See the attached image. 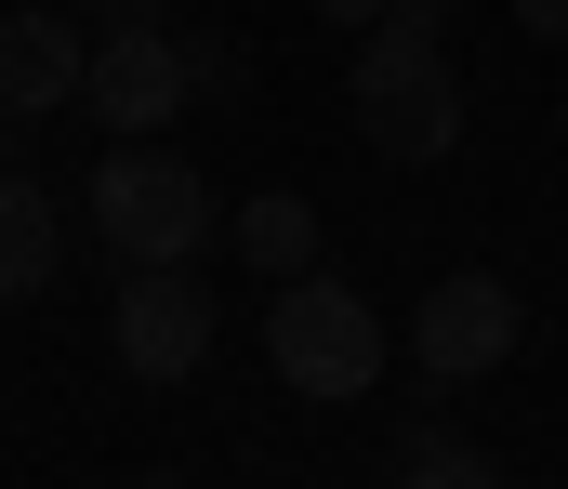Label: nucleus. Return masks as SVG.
Masks as SVG:
<instances>
[{
    "instance_id": "1",
    "label": "nucleus",
    "mask_w": 568,
    "mask_h": 489,
    "mask_svg": "<svg viewBox=\"0 0 568 489\" xmlns=\"http://www.w3.org/2000/svg\"><path fill=\"white\" fill-rule=\"evenodd\" d=\"M357 133L384 146V160H449L463 146V67H449V27L436 13H384V27H357Z\"/></svg>"
},
{
    "instance_id": "2",
    "label": "nucleus",
    "mask_w": 568,
    "mask_h": 489,
    "mask_svg": "<svg viewBox=\"0 0 568 489\" xmlns=\"http://www.w3.org/2000/svg\"><path fill=\"white\" fill-rule=\"evenodd\" d=\"M80 212H93V238H106L120 265H199V238H212V185L172 160L159 133H120L106 172L80 185Z\"/></svg>"
},
{
    "instance_id": "3",
    "label": "nucleus",
    "mask_w": 568,
    "mask_h": 489,
    "mask_svg": "<svg viewBox=\"0 0 568 489\" xmlns=\"http://www.w3.org/2000/svg\"><path fill=\"white\" fill-rule=\"evenodd\" d=\"M265 370H278L291 397H331V410H344V397L384 384V318H371L344 278L304 265V278H278V305H265Z\"/></svg>"
},
{
    "instance_id": "4",
    "label": "nucleus",
    "mask_w": 568,
    "mask_h": 489,
    "mask_svg": "<svg viewBox=\"0 0 568 489\" xmlns=\"http://www.w3.org/2000/svg\"><path fill=\"white\" fill-rule=\"evenodd\" d=\"M80 106H93L106 133H172V120L199 106V67H185V40H172V27H106V40H93V80H80Z\"/></svg>"
},
{
    "instance_id": "5",
    "label": "nucleus",
    "mask_w": 568,
    "mask_h": 489,
    "mask_svg": "<svg viewBox=\"0 0 568 489\" xmlns=\"http://www.w3.org/2000/svg\"><path fill=\"white\" fill-rule=\"evenodd\" d=\"M106 330H120V357H133L145 384H185L199 357H212V292L185 278V265H120V305H106Z\"/></svg>"
},
{
    "instance_id": "6",
    "label": "nucleus",
    "mask_w": 568,
    "mask_h": 489,
    "mask_svg": "<svg viewBox=\"0 0 568 489\" xmlns=\"http://www.w3.org/2000/svg\"><path fill=\"white\" fill-rule=\"evenodd\" d=\"M516 292L489 278V265H463V278H436L424 305H410V357H424L436 384H476V370H503L516 357Z\"/></svg>"
},
{
    "instance_id": "7",
    "label": "nucleus",
    "mask_w": 568,
    "mask_h": 489,
    "mask_svg": "<svg viewBox=\"0 0 568 489\" xmlns=\"http://www.w3.org/2000/svg\"><path fill=\"white\" fill-rule=\"evenodd\" d=\"M53 252H67V212H53V185H40V172H0V305L53 292Z\"/></svg>"
},
{
    "instance_id": "8",
    "label": "nucleus",
    "mask_w": 568,
    "mask_h": 489,
    "mask_svg": "<svg viewBox=\"0 0 568 489\" xmlns=\"http://www.w3.org/2000/svg\"><path fill=\"white\" fill-rule=\"evenodd\" d=\"M239 265H252V278H304V265H317V198L252 185V212H239Z\"/></svg>"
},
{
    "instance_id": "9",
    "label": "nucleus",
    "mask_w": 568,
    "mask_h": 489,
    "mask_svg": "<svg viewBox=\"0 0 568 489\" xmlns=\"http://www.w3.org/2000/svg\"><path fill=\"white\" fill-rule=\"evenodd\" d=\"M397 477H424V489H476V477H489V450H476V437H449V424H424V437H397Z\"/></svg>"
},
{
    "instance_id": "10",
    "label": "nucleus",
    "mask_w": 568,
    "mask_h": 489,
    "mask_svg": "<svg viewBox=\"0 0 568 489\" xmlns=\"http://www.w3.org/2000/svg\"><path fill=\"white\" fill-rule=\"evenodd\" d=\"M397 0H317V27H384Z\"/></svg>"
},
{
    "instance_id": "11",
    "label": "nucleus",
    "mask_w": 568,
    "mask_h": 489,
    "mask_svg": "<svg viewBox=\"0 0 568 489\" xmlns=\"http://www.w3.org/2000/svg\"><path fill=\"white\" fill-rule=\"evenodd\" d=\"M516 27L529 40H568V0H516Z\"/></svg>"
},
{
    "instance_id": "12",
    "label": "nucleus",
    "mask_w": 568,
    "mask_h": 489,
    "mask_svg": "<svg viewBox=\"0 0 568 489\" xmlns=\"http://www.w3.org/2000/svg\"><path fill=\"white\" fill-rule=\"evenodd\" d=\"M93 13H106V27H159L172 0H93Z\"/></svg>"
}]
</instances>
